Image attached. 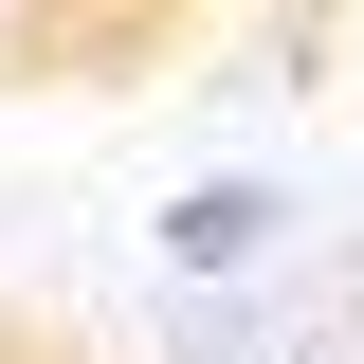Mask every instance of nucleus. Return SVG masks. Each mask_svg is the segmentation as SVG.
<instances>
[{
  "instance_id": "2",
  "label": "nucleus",
  "mask_w": 364,
  "mask_h": 364,
  "mask_svg": "<svg viewBox=\"0 0 364 364\" xmlns=\"http://www.w3.org/2000/svg\"><path fill=\"white\" fill-rule=\"evenodd\" d=\"M0 73H18V0H0Z\"/></svg>"
},
{
  "instance_id": "1",
  "label": "nucleus",
  "mask_w": 364,
  "mask_h": 364,
  "mask_svg": "<svg viewBox=\"0 0 364 364\" xmlns=\"http://www.w3.org/2000/svg\"><path fill=\"white\" fill-rule=\"evenodd\" d=\"M291 219H310V200H291L273 164H219V182H182L164 219H146V255H164V291H237V273L291 255Z\"/></svg>"
}]
</instances>
